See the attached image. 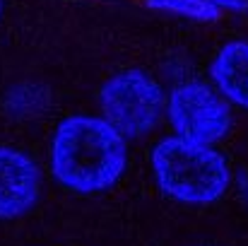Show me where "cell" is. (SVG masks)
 Wrapping results in <instances>:
<instances>
[{
	"instance_id": "obj_7",
	"label": "cell",
	"mask_w": 248,
	"mask_h": 246,
	"mask_svg": "<svg viewBox=\"0 0 248 246\" xmlns=\"http://www.w3.org/2000/svg\"><path fill=\"white\" fill-rule=\"evenodd\" d=\"M48 106V92L41 84H17L5 97V109L12 118H36Z\"/></svg>"
},
{
	"instance_id": "obj_5",
	"label": "cell",
	"mask_w": 248,
	"mask_h": 246,
	"mask_svg": "<svg viewBox=\"0 0 248 246\" xmlns=\"http://www.w3.org/2000/svg\"><path fill=\"white\" fill-rule=\"evenodd\" d=\"M41 196V169L36 160L12 145H0V220L27 215Z\"/></svg>"
},
{
	"instance_id": "obj_9",
	"label": "cell",
	"mask_w": 248,
	"mask_h": 246,
	"mask_svg": "<svg viewBox=\"0 0 248 246\" xmlns=\"http://www.w3.org/2000/svg\"><path fill=\"white\" fill-rule=\"evenodd\" d=\"M0 15H2V0H0Z\"/></svg>"
},
{
	"instance_id": "obj_1",
	"label": "cell",
	"mask_w": 248,
	"mask_h": 246,
	"mask_svg": "<svg viewBox=\"0 0 248 246\" xmlns=\"http://www.w3.org/2000/svg\"><path fill=\"white\" fill-rule=\"evenodd\" d=\"M48 169L53 181L68 193H106L128 169V140L101 116L73 114L53 131Z\"/></svg>"
},
{
	"instance_id": "obj_4",
	"label": "cell",
	"mask_w": 248,
	"mask_h": 246,
	"mask_svg": "<svg viewBox=\"0 0 248 246\" xmlns=\"http://www.w3.org/2000/svg\"><path fill=\"white\" fill-rule=\"evenodd\" d=\"M164 118L176 138L212 148L222 143L234 126L232 104L202 80H183L173 84L166 94Z\"/></svg>"
},
{
	"instance_id": "obj_6",
	"label": "cell",
	"mask_w": 248,
	"mask_h": 246,
	"mask_svg": "<svg viewBox=\"0 0 248 246\" xmlns=\"http://www.w3.org/2000/svg\"><path fill=\"white\" fill-rule=\"evenodd\" d=\"M212 87L232 104L248 109V41L222 46L210 68Z\"/></svg>"
},
{
	"instance_id": "obj_8",
	"label": "cell",
	"mask_w": 248,
	"mask_h": 246,
	"mask_svg": "<svg viewBox=\"0 0 248 246\" xmlns=\"http://www.w3.org/2000/svg\"><path fill=\"white\" fill-rule=\"evenodd\" d=\"M152 10L171 12L178 17L198 19V22H215L219 17V7H215L207 0H145Z\"/></svg>"
},
{
	"instance_id": "obj_3",
	"label": "cell",
	"mask_w": 248,
	"mask_h": 246,
	"mask_svg": "<svg viewBox=\"0 0 248 246\" xmlns=\"http://www.w3.org/2000/svg\"><path fill=\"white\" fill-rule=\"evenodd\" d=\"M101 118L125 140L145 138L166 116V92L157 78L130 68L111 75L99 89Z\"/></svg>"
},
{
	"instance_id": "obj_2",
	"label": "cell",
	"mask_w": 248,
	"mask_h": 246,
	"mask_svg": "<svg viewBox=\"0 0 248 246\" xmlns=\"http://www.w3.org/2000/svg\"><path fill=\"white\" fill-rule=\"evenodd\" d=\"M152 176L169 200L181 205H212L232 186L229 160L212 145H198L176 135L162 138L150 152Z\"/></svg>"
}]
</instances>
